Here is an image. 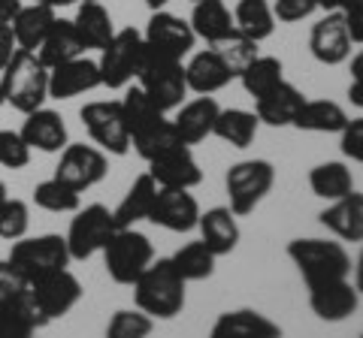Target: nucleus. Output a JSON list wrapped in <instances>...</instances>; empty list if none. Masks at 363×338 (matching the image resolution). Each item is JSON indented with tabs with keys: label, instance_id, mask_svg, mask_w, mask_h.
<instances>
[{
	"label": "nucleus",
	"instance_id": "obj_1",
	"mask_svg": "<svg viewBox=\"0 0 363 338\" xmlns=\"http://www.w3.org/2000/svg\"><path fill=\"white\" fill-rule=\"evenodd\" d=\"M185 284L188 281L176 272L169 257L152 260L143 269V275L133 281V302L155 320H173L185 308Z\"/></svg>",
	"mask_w": 363,
	"mask_h": 338
},
{
	"label": "nucleus",
	"instance_id": "obj_2",
	"mask_svg": "<svg viewBox=\"0 0 363 338\" xmlns=\"http://www.w3.org/2000/svg\"><path fill=\"white\" fill-rule=\"evenodd\" d=\"M0 85H4L6 103L28 115L49 100V66L40 61L37 52L18 49L13 61L0 70Z\"/></svg>",
	"mask_w": 363,
	"mask_h": 338
},
{
	"label": "nucleus",
	"instance_id": "obj_3",
	"mask_svg": "<svg viewBox=\"0 0 363 338\" xmlns=\"http://www.w3.org/2000/svg\"><path fill=\"white\" fill-rule=\"evenodd\" d=\"M136 85L149 94L152 103L161 112H173L182 106V100L188 94L185 82V64L169 54H157L145 46V58L136 73Z\"/></svg>",
	"mask_w": 363,
	"mask_h": 338
},
{
	"label": "nucleus",
	"instance_id": "obj_4",
	"mask_svg": "<svg viewBox=\"0 0 363 338\" xmlns=\"http://www.w3.org/2000/svg\"><path fill=\"white\" fill-rule=\"evenodd\" d=\"M288 257H291V263L297 266V272L303 275L306 287L351 275V257L339 242L294 239V242H288Z\"/></svg>",
	"mask_w": 363,
	"mask_h": 338
},
{
	"label": "nucleus",
	"instance_id": "obj_5",
	"mask_svg": "<svg viewBox=\"0 0 363 338\" xmlns=\"http://www.w3.org/2000/svg\"><path fill=\"white\" fill-rule=\"evenodd\" d=\"M145 58V40L136 28H121L112 33V40L100 49V85L109 88V91H121L128 88L136 73H140V64Z\"/></svg>",
	"mask_w": 363,
	"mask_h": 338
},
{
	"label": "nucleus",
	"instance_id": "obj_6",
	"mask_svg": "<svg viewBox=\"0 0 363 338\" xmlns=\"http://www.w3.org/2000/svg\"><path fill=\"white\" fill-rule=\"evenodd\" d=\"M104 266L106 275L116 284H133L143 275V269L155 260V245L145 233L133 230V227H118L112 233V239L104 245Z\"/></svg>",
	"mask_w": 363,
	"mask_h": 338
},
{
	"label": "nucleus",
	"instance_id": "obj_7",
	"mask_svg": "<svg viewBox=\"0 0 363 338\" xmlns=\"http://www.w3.org/2000/svg\"><path fill=\"white\" fill-rule=\"evenodd\" d=\"M70 247H67V235L61 233H45V235H21L13 242L9 251V263H13L28 281H37L49 272L70 266Z\"/></svg>",
	"mask_w": 363,
	"mask_h": 338
},
{
	"label": "nucleus",
	"instance_id": "obj_8",
	"mask_svg": "<svg viewBox=\"0 0 363 338\" xmlns=\"http://www.w3.org/2000/svg\"><path fill=\"white\" fill-rule=\"evenodd\" d=\"M276 185V169L269 161H240L227 169L224 187L230 197V211L236 218H245L264 202V197Z\"/></svg>",
	"mask_w": 363,
	"mask_h": 338
},
{
	"label": "nucleus",
	"instance_id": "obj_9",
	"mask_svg": "<svg viewBox=\"0 0 363 338\" xmlns=\"http://www.w3.org/2000/svg\"><path fill=\"white\" fill-rule=\"evenodd\" d=\"M70 230H67V247H70L73 260H91L94 254L104 251V245L112 239V233L118 230L116 215L112 209L100 206V202H91V206H79L73 211Z\"/></svg>",
	"mask_w": 363,
	"mask_h": 338
},
{
	"label": "nucleus",
	"instance_id": "obj_10",
	"mask_svg": "<svg viewBox=\"0 0 363 338\" xmlns=\"http://www.w3.org/2000/svg\"><path fill=\"white\" fill-rule=\"evenodd\" d=\"M79 118H82L88 136L97 148L116 157H124L130 151V130L118 100H91V103L82 106Z\"/></svg>",
	"mask_w": 363,
	"mask_h": 338
},
{
	"label": "nucleus",
	"instance_id": "obj_11",
	"mask_svg": "<svg viewBox=\"0 0 363 338\" xmlns=\"http://www.w3.org/2000/svg\"><path fill=\"white\" fill-rule=\"evenodd\" d=\"M109 173V157L97 145L85 142H67L61 151V161L55 166V178L64 185H70L79 194H85L88 187L100 185Z\"/></svg>",
	"mask_w": 363,
	"mask_h": 338
},
{
	"label": "nucleus",
	"instance_id": "obj_12",
	"mask_svg": "<svg viewBox=\"0 0 363 338\" xmlns=\"http://www.w3.org/2000/svg\"><path fill=\"white\" fill-rule=\"evenodd\" d=\"M82 281H79L70 269H58V272H49L37 281H30V299L37 311L43 314L45 323L70 314L79 299H82Z\"/></svg>",
	"mask_w": 363,
	"mask_h": 338
},
{
	"label": "nucleus",
	"instance_id": "obj_13",
	"mask_svg": "<svg viewBox=\"0 0 363 338\" xmlns=\"http://www.w3.org/2000/svg\"><path fill=\"white\" fill-rule=\"evenodd\" d=\"M143 40L152 52L169 54V58L182 61L185 54H191V49H194L197 33L191 28V21H185L182 16H173V13H167V9H155L149 25L143 30Z\"/></svg>",
	"mask_w": 363,
	"mask_h": 338
},
{
	"label": "nucleus",
	"instance_id": "obj_14",
	"mask_svg": "<svg viewBox=\"0 0 363 338\" xmlns=\"http://www.w3.org/2000/svg\"><path fill=\"white\" fill-rule=\"evenodd\" d=\"M309 52L318 64L324 66H339L351 58V37L345 28V16L339 9L324 13L309 30Z\"/></svg>",
	"mask_w": 363,
	"mask_h": 338
},
{
	"label": "nucleus",
	"instance_id": "obj_15",
	"mask_svg": "<svg viewBox=\"0 0 363 338\" xmlns=\"http://www.w3.org/2000/svg\"><path fill=\"white\" fill-rule=\"evenodd\" d=\"M149 221L169 233H191L200 221V202L188 187H161Z\"/></svg>",
	"mask_w": 363,
	"mask_h": 338
},
{
	"label": "nucleus",
	"instance_id": "obj_16",
	"mask_svg": "<svg viewBox=\"0 0 363 338\" xmlns=\"http://www.w3.org/2000/svg\"><path fill=\"white\" fill-rule=\"evenodd\" d=\"M360 305V293L348 278L321 281V284L309 287V308L318 320L324 323H342Z\"/></svg>",
	"mask_w": 363,
	"mask_h": 338
},
{
	"label": "nucleus",
	"instance_id": "obj_17",
	"mask_svg": "<svg viewBox=\"0 0 363 338\" xmlns=\"http://www.w3.org/2000/svg\"><path fill=\"white\" fill-rule=\"evenodd\" d=\"M149 175L157 182V187H197L203 182V169L197 163L191 145L179 142L173 148L161 151L149 161Z\"/></svg>",
	"mask_w": 363,
	"mask_h": 338
},
{
	"label": "nucleus",
	"instance_id": "obj_18",
	"mask_svg": "<svg viewBox=\"0 0 363 338\" xmlns=\"http://www.w3.org/2000/svg\"><path fill=\"white\" fill-rule=\"evenodd\" d=\"M94 88H100V66L85 54L49 66V100H73Z\"/></svg>",
	"mask_w": 363,
	"mask_h": 338
},
{
	"label": "nucleus",
	"instance_id": "obj_19",
	"mask_svg": "<svg viewBox=\"0 0 363 338\" xmlns=\"http://www.w3.org/2000/svg\"><path fill=\"white\" fill-rule=\"evenodd\" d=\"M18 133L30 145V151H43V154H58V151H64V145L70 142L64 118L55 109H45V106L28 112Z\"/></svg>",
	"mask_w": 363,
	"mask_h": 338
},
{
	"label": "nucleus",
	"instance_id": "obj_20",
	"mask_svg": "<svg viewBox=\"0 0 363 338\" xmlns=\"http://www.w3.org/2000/svg\"><path fill=\"white\" fill-rule=\"evenodd\" d=\"M303 103L306 97L300 88L281 78L276 88H269L264 97L255 100V115L260 118V124H269V127H294V118H297Z\"/></svg>",
	"mask_w": 363,
	"mask_h": 338
},
{
	"label": "nucleus",
	"instance_id": "obj_21",
	"mask_svg": "<svg viewBox=\"0 0 363 338\" xmlns=\"http://www.w3.org/2000/svg\"><path fill=\"white\" fill-rule=\"evenodd\" d=\"M230 66L224 64V58L215 49H203L197 54H191V61L185 64V82L188 91L194 94H215L233 82Z\"/></svg>",
	"mask_w": 363,
	"mask_h": 338
},
{
	"label": "nucleus",
	"instance_id": "obj_22",
	"mask_svg": "<svg viewBox=\"0 0 363 338\" xmlns=\"http://www.w3.org/2000/svg\"><path fill=\"white\" fill-rule=\"evenodd\" d=\"M218 112H221V106L215 103L209 94H200L197 100H191V103H182L179 112H176V118H173L179 139L185 145H197L206 136H212V127H215Z\"/></svg>",
	"mask_w": 363,
	"mask_h": 338
},
{
	"label": "nucleus",
	"instance_id": "obj_23",
	"mask_svg": "<svg viewBox=\"0 0 363 338\" xmlns=\"http://www.w3.org/2000/svg\"><path fill=\"white\" fill-rule=\"evenodd\" d=\"M318 221L342 242H363V194L351 190V194L333 199L318 215Z\"/></svg>",
	"mask_w": 363,
	"mask_h": 338
},
{
	"label": "nucleus",
	"instance_id": "obj_24",
	"mask_svg": "<svg viewBox=\"0 0 363 338\" xmlns=\"http://www.w3.org/2000/svg\"><path fill=\"white\" fill-rule=\"evenodd\" d=\"M215 338H279L281 326L272 323L267 314H260L255 308H236L224 311L212 326Z\"/></svg>",
	"mask_w": 363,
	"mask_h": 338
},
{
	"label": "nucleus",
	"instance_id": "obj_25",
	"mask_svg": "<svg viewBox=\"0 0 363 338\" xmlns=\"http://www.w3.org/2000/svg\"><path fill=\"white\" fill-rule=\"evenodd\" d=\"M85 52H88V46L82 42V37H79L73 18H55L49 33L43 37L40 49H37L40 61L45 66H58L70 58H79V54H85Z\"/></svg>",
	"mask_w": 363,
	"mask_h": 338
},
{
	"label": "nucleus",
	"instance_id": "obj_26",
	"mask_svg": "<svg viewBox=\"0 0 363 338\" xmlns=\"http://www.w3.org/2000/svg\"><path fill=\"white\" fill-rule=\"evenodd\" d=\"M197 227H200V239L212 247L215 257H227L240 245V223H236L230 206H215L209 211H200Z\"/></svg>",
	"mask_w": 363,
	"mask_h": 338
},
{
	"label": "nucleus",
	"instance_id": "obj_27",
	"mask_svg": "<svg viewBox=\"0 0 363 338\" xmlns=\"http://www.w3.org/2000/svg\"><path fill=\"white\" fill-rule=\"evenodd\" d=\"M191 28L197 40H206L209 46L221 42L236 33L233 13L227 9L224 0H194V13H191Z\"/></svg>",
	"mask_w": 363,
	"mask_h": 338
},
{
	"label": "nucleus",
	"instance_id": "obj_28",
	"mask_svg": "<svg viewBox=\"0 0 363 338\" xmlns=\"http://www.w3.org/2000/svg\"><path fill=\"white\" fill-rule=\"evenodd\" d=\"M157 190H161V187H157V182H155L149 173L136 175L130 190L124 194V199L118 202L116 209H112V215H116L118 227H136L140 221H149L152 206H155V199H157Z\"/></svg>",
	"mask_w": 363,
	"mask_h": 338
},
{
	"label": "nucleus",
	"instance_id": "obj_29",
	"mask_svg": "<svg viewBox=\"0 0 363 338\" xmlns=\"http://www.w3.org/2000/svg\"><path fill=\"white\" fill-rule=\"evenodd\" d=\"M58 18V9H52V6H45V4H21V9L16 13V18L9 21V28H13L16 33V42H18V49H28V52H37L40 49V42L43 37L49 33L52 28V21Z\"/></svg>",
	"mask_w": 363,
	"mask_h": 338
},
{
	"label": "nucleus",
	"instance_id": "obj_30",
	"mask_svg": "<svg viewBox=\"0 0 363 338\" xmlns=\"http://www.w3.org/2000/svg\"><path fill=\"white\" fill-rule=\"evenodd\" d=\"M73 25L88 49H104L112 40V33H116V25H112V16L104 6V0H82L76 9Z\"/></svg>",
	"mask_w": 363,
	"mask_h": 338
},
{
	"label": "nucleus",
	"instance_id": "obj_31",
	"mask_svg": "<svg viewBox=\"0 0 363 338\" xmlns=\"http://www.w3.org/2000/svg\"><path fill=\"white\" fill-rule=\"evenodd\" d=\"M345 124L348 112L333 100H306L294 118V127L306 133H339Z\"/></svg>",
	"mask_w": 363,
	"mask_h": 338
},
{
	"label": "nucleus",
	"instance_id": "obj_32",
	"mask_svg": "<svg viewBox=\"0 0 363 338\" xmlns=\"http://www.w3.org/2000/svg\"><path fill=\"white\" fill-rule=\"evenodd\" d=\"M260 118L248 109H221L218 118H215L212 136H218L221 142L233 145V148H248L257 136Z\"/></svg>",
	"mask_w": 363,
	"mask_h": 338
},
{
	"label": "nucleus",
	"instance_id": "obj_33",
	"mask_svg": "<svg viewBox=\"0 0 363 338\" xmlns=\"http://www.w3.org/2000/svg\"><path fill=\"white\" fill-rule=\"evenodd\" d=\"M45 320L33 305L30 293L16 302H0V338H28L30 332L43 330Z\"/></svg>",
	"mask_w": 363,
	"mask_h": 338
},
{
	"label": "nucleus",
	"instance_id": "obj_34",
	"mask_svg": "<svg viewBox=\"0 0 363 338\" xmlns=\"http://www.w3.org/2000/svg\"><path fill=\"white\" fill-rule=\"evenodd\" d=\"M233 25L248 40H267L276 30V13L269 0H240L233 9Z\"/></svg>",
	"mask_w": 363,
	"mask_h": 338
},
{
	"label": "nucleus",
	"instance_id": "obj_35",
	"mask_svg": "<svg viewBox=\"0 0 363 338\" xmlns=\"http://www.w3.org/2000/svg\"><path fill=\"white\" fill-rule=\"evenodd\" d=\"M309 187L315 197L333 202L354 190V175H351V169L342 161H327V163H318L309 173Z\"/></svg>",
	"mask_w": 363,
	"mask_h": 338
},
{
	"label": "nucleus",
	"instance_id": "obj_36",
	"mask_svg": "<svg viewBox=\"0 0 363 338\" xmlns=\"http://www.w3.org/2000/svg\"><path fill=\"white\" fill-rule=\"evenodd\" d=\"M173 260V266H176V272L185 278V281H206V278H212V272H215V251L206 245V242H188V245H182L179 251L169 257Z\"/></svg>",
	"mask_w": 363,
	"mask_h": 338
},
{
	"label": "nucleus",
	"instance_id": "obj_37",
	"mask_svg": "<svg viewBox=\"0 0 363 338\" xmlns=\"http://www.w3.org/2000/svg\"><path fill=\"white\" fill-rule=\"evenodd\" d=\"M118 103H121V112H124V121H128L130 139H133L140 130L152 127L155 121L167 118V112L157 109L152 100H149V94H145L140 85H128V88H124V97L118 100Z\"/></svg>",
	"mask_w": 363,
	"mask_h": 338
},
{
	"label": "nucleus",
	"instance_id": "obj_38",
	"mask_svg": "<svg viewBox=\"0 0 363 338\" xmlns=\"http://www.w3.org/2000/svg\"><path fill=\"white\" fill-rule=\"evenodd\" d=\"M281 78H285V66H281L279 58H272V54H257V58L245 66L240 73V82L245 88L248 97H264L269 88H276Z\"/></svg>",
	"mask_w": 363,
	"mask_h": 338
},
{
	"label": "nucleus",
	"instance_id": "obj_39",
	"mask_svg": "<svg viewBox=\"0 0 363 338\" xmlns=\"http://www.w3.org/2000/svg\"><path fill=\"white\" fill-rule=\"evenodd\" d=\"M33 206L43 211H52V215H67V211H76L82 206V194L52 175L33 187Z\"/></svg>",
	"mask_w": 363,
	"mask_h": 338
},
{
	"label": "nucleus",
	"instance_id": "obj_40",
	"mask_svg": "<svg viewBox=\"0 0 363 338\" xmlns=\"http://www.w3.org/2000/svg\"><path fill=\"white\" fill-rule=\"evenodd\" d=\"M182 139H179V133H176V124H173V118H161V121H155L152 127H145V130H140L136 136L130 139V148L143 157L145 163L152 161V157H157L161 151H167V148H173V145H179Z\"/></svg>",
	"mask_w": 363,
	"mask_h": 338
},
{
	"label": "nucleus",
	"instance_id": "obj_41",
	"mask_svg": "<svg viewBox=\"0 0 363 338\" xmlns=\"http://www.w3.org/2000/svg\"><path fill=\"white\" fill-rule=\"evenodd\" d=\"M212 49L221 54L224 64L230 66V73H233L236 78H240V73H242L245 66L260 54V52H257V42H255V40H248V37H242L240 30H236L233 37H227V40H221V42H215Z\"/></svg>",
	"mask_w": 363,
	"mask_h": 338
},
{
	"label": "nucleus",
	"instance_id": "obj_42",
	"mask_svg": "<svg viewBox=\"0 0 363 338\" xmlns=\"http://www.w3.org/2000/svg\"><path fill=\"white\" fill-rule=\"evenodd\" d=\"M30 227V209L25 199H16V197H6L0 202V239L6 242H16L21 235H28Z\"/></svg>",
	"mask_w": 363,
	"mask_h": 338
},
{
	"label": "nucleus",
	"instance_id": "obj_43",
	"mask_svg": "<svg viewBox=\"0 0 363 338\" xmlns=\"http://www.w3.org/2000/svg\"><path fill=\"white\" fill-rule=\"evenodd\" d=\"M155 330V317H149L145 311H128V308H121L112 314V320L106 326V335L109 338H143V335H149Z\"/></svg>",
	"mask_w": 363,
	"mask_h": 338
},
{
	"label": "nucleus",
	"instance_id": "obj_44",
	"mask_svg": "<svg viewBox=\"0 0 363 338\" xmlns=\"http://www.w3.org/2000/svg\"><path fill=\"white\" fill-rule=\"evenodd\" d=\"M30 163V145L18 130H0V166L6 169H25Z\"/></svg>",
	"mask_w": 363,
	"mask_h": 338
},
{
	"label": "nucleus",
	"instance_id": "obj_45",
	"mask_svg": "<svg viewBox=\"0 0 363 338\" xmlns=\"http://www.w3.org/2000/svg\"><path fill=\"white\" fill-rule=\"evenodd\" d=\"M30 293V281L18 272V269L6 260H0V302H16L25 299Z\"/></svg>",
	"mask_w": 363,
	"mask_h": 338
},
{
	"label": "nucleus",
	"instance_id": "obj_46",
	"mask_svg": "<svg viewBox=\"0 0 363 338\" xmlns=\"http://www.w3.org/2000/svg\"><path fill=\"white\" fill-rule=\"evenodd\" d=\"M339 148H342L348 161L363 163V115L348 118V124L339 130Z\"/></svg>",
	"mask_w": 363,
	"mask_h": 338
},
{
	"label": "nucleus",
	"instance_id": "obj_47",
	"mask_svg": "<svg viewBox=\"0 0 363 338\" xmlns=\"http://www.w3.org/2000/svg\"><path fill=\"white\" fill-rule=\"evenodd\" d=\"M315 9H318V0H276V4H272L276 21H285V25L309 18Z\"/></svg>",
	"mask_w": 363,
	"mask_h": 338
},
{
	"label": "nucleus",
	"instance_id": "obj_48",
	"mask_svg": "<svg viewBox=\"0 0 363 338\" xmlns=\"http://www.w3.org/2000/svg\"><path fill=\"white\" fill-rule=\"evenodd\" d=\"M342 16H345V28H348L351 42L363 46V0H360V4H354L351 9H345Z\"/></svg>",
	"mask_w": 363,
	"mask_h": 338
},
{
	"label": "nucleus",
	"instance_id": "obj_49",
	"mask_svg": "<svg viewBox=\"0 0 363 338\" xmlns=\"http://www.w3.org/2000/svg\"><path fill=\"white\" fill-rule=\"evenodd\" d=\"M18 52V42H16V33L9 25H0V70L13 61V54Z\"/></svg>",
	"mask_w": 363,
	"mask_h": 338
},
{
	"label": "nucleus",
	"instance_id": "obj_50",
	"mask_svg": "<svg viewBox=\"0 0 363 338\" xmlns=\"http://www.w3.org/2000/svg\"><path fill=\"white\" fill-rule=\"evenodd\" d=\"M21 9V0H0V25H9Z\"/></svg>",
	"mask_w": 363,
	"mask_h": 338
},
{
	"label": "nucleus",
	"instance_id": "obj_51",
	"mask_svg": "<svg viewBox=\"0 0 363 338\" xmlns=\"http://www.w3.org/2000/svg\"><path fill=\"white\" fill-rule=\"evenodd\" d=\"M360 0H318V9H324V13H330V9H339V13H345Z\"/></svg>",
	"mask_w": 363,
	"mask_h": 338
},
{
	"label": "nucleus",
	"instance_id": "obj_52",
	"mask_svg": "<svg viewBox=\"0 0 363 338\" xmlns=\"http://www.w3.org/2000/svg\"><path fill=\"white\" fill-rule=\"evenodd\" d=\"M348 100H351V106L363 109V82H354V78H351V88H348Z\"/></svg>",
	"mask_w": 363,
	"mask_h": 338
},
{
	"label": "nucleus",
	"instance_id": "obj_53",
	"mask_svg": "<svg viewBox=\"0 0 363 338\" xmlns=\"http://www.w3.org/2000/svg\"><path fill=\"white\" fill-rule=\"evenodd\" d=\"M351 78H354V82H363V49L351 58Z\"/></svg>",
	"mask_w": 363,
	"mask_h": 338
},
{
	"label": "nucleus",
	"instance_id": "obj_54",
	"mask_svg": "<svg viewBox=\"0 0 363 338\" xmlns=\"http://www.w3.org/2000/svg\"><path fill=\"white\" fill-rule=\"evenodd\" d=\"M354 287H357V293L363 296V247H360V254H357V260H354Z\"/></svg>",
	"mask_w": 363,
	"mask_h": 338
},
{
	"label": "nucleus",
	"instance_id": "obj_55",
	"mask_svg": "<svg viewBox=\"0 0 363 338\" xmlns=\"http://www.w3.org/2000/svg\"><path fill=\"white\" fill-rule=\"evenodd\" d=\"M37 4H45V6H52V9H64V6H73L76 0H37Z\"/></svg>",
	"mask_w": 363,
	"mask_h": 338
},
{
	"label": "nucleus",
	"instance_id": "obj_56",
	"mask_svg": "<svg viewBox=\"0 0 363 338\" xmlns=\"http://www.w3.org/2000/svg\"><path fill=\"white\" fill-rule=\"evenodd\" d=\"M145 4H149V9L155 13V9H164V6L169 4V0H145Z\"/></svg>",
	"mask_w": 363,
	"mask_h": 338
},
{
	"label": "nucleus",
	"instance_id": "obj_57",
	"mask_svg": "<svg viewBox=\"0 0 363 338\" xmlns=\"http://www.w3.org/2000/svg\"><path fill=\"white\" fill-rule=\"evenodd\" d=\"M9 197V190H6V182H0V202H4Z\"/></svg>",
	"mask_w": 363,
	"mask_h": 338
},
{
	"label": "nucleus",
	"instance_id": "obj_58",
	"mask_svg": "<svg viewBox=\"0 0 363 338\" xmlns=\"http://www.w3.org/2000/svg\"><path fill=\"white\" fill-rule=\"evenodd\" d=\"M6 103V97H4V85H0V106H4Z\"/></svg>",
	"mask_w": 363,
	"mask_h": 338
},
{
	"label": "nucleus",
	"instance_id": "obj_59",
	"mask_svg": "<svg viewBox=\"0 0 363 338\" xmlns=\"http://www.w3.org/2000/svg\"><path fill=\"white\" fill-rule=\"evenodd\" d=\"M191 4H194V0H191Z\"/></svg>",
	"mask_w": 363,
	"mask_h": 338
}]
</instances>
